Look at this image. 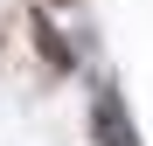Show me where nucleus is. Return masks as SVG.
Segmentation results:
<instances>
[{
  "label": "nucleus",
  "mask_w": 153,
  "mask_h": 146,
  "mask_svg": "<svg viewBox=\"0 0 153 146\" xmlns=\"http://www.w3.org/2000/svg\"><path fill=\"white\" fill-rule=\"evenodd\" d=\"M91 132H97V146H139L132 139V118H125V104H118V90H97L91 97Z\"/></svg>",
  "instance_id": "obj_1"
},
{
  "label": "nucleus",
  "mask_w": 153,
  "mask_h": 146,
  "mask_svg": "<svg viewBox=\"0 0 153 146\" xmlns=\"http://www.w3.org/2000/svg\"><path fill=\"white\" fill-rule=\"evenodd\" d=\"M35 49H42V63L56 70V77H63V70H76V56H70V42H63V28H56L49 14H35Z\"/></svg>",
  "instance_id": "obj_2"
}]
</instances>
